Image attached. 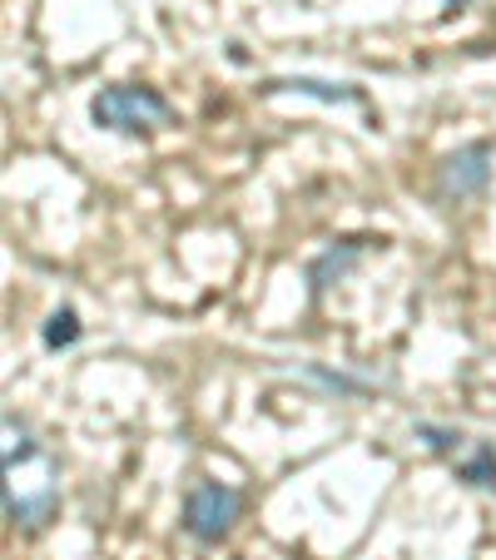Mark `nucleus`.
<instances>
[{"instance_id": "obj_1", "label": "nucleus", "mask_w": 496, "mask_h": 560, "mask_svg": "<svg viewBox=\"0 0 496 560\" xmlns=\"http://www.w3.org/2000/svg\"><path fill=\"white\" fill-rule=\"evenodd\" d=\"M90 119L115 135H149V129L174 125V105L149 85H105L90 105Z\"/></svg>"}, {"instance_id": "obj_2", "label": "nucleus", "mask_w": 496, "mask_h": 560, "mask_svg": "<svg viewBox=\"0 0 496 560\" xmlns=\"http://www.w3.org/2000/svg\"><path fill=\"white\" fill-rule=\"evenodd\" d=\"M239 516H243V497L233 487H223V481H199L184 497V530L194 540H204V546H219L239 526Z\"/></svg>"}, {"instance_id": "obj_3", "label": "nucleus", "mask_w": 496, "mask_h": 560, "mask_svg": "<svg viewBox=\"0 0 496 560\" xmlns=\"http://www.w3.org/2000/svg\"><path fill=\"white\" fill-rule=\"evenodd\" d=\"M492 184V144H462L437 164V199L442 203H462L476 199V194Z\"/></svg>"}, {"instance_id": "obj_4", "label": "nucleus", "mask_w": 496, "mask_h": 560, "mask_svg": "<svg viewBox=\"0 0 496 560\" xmlns=\"http://www.w3.org/2000/svg\"><path fill=\"white\" fill-rule=\"evenodd\" d=\"M55 506H60V491H55V487H45L41 497H15V491L5 497V511H11V521H15V526H25V530H41L45 521L55 516Z\"/></svg>"}, {"instance_id": "obj_5", "label": "nucleus", "mask_w": 496, "mask_h": 560, "mask_svg": "<svg viewBox=\"0 0 496 560\" xmlns=\"http://www.w3.org/2000/svg\"><path fill=\"white\" fill-rule=\"evenodd\" d=\"M264 90H293V95H313L323 105H358L362 100L353 85H327V80H308V74H298V80H268Z\"/></svg>"}, {"instance_id": "obj_6", "label": "nucleus", "mask_w": 496, "mask_h": 560, "mask_svg": "<svg viewBox=\"0 0 496 560\" xmlns=\"http://www.w3.org/2000/svg\"><path fill=\"white\" fill-rule=\"evenodd\" d=\"M358 254H362V244H343V248H327V254L323 258H318V264H313V273H308V278H313V293H323V288L327 283H333V273H348V268L353 264H358Z\"/></svg>"}, {"instance_id": "obj_7", "label": "nucleus", "mask_w": 496, "mask_h": 560, "mask_svg": "<svg viewBox=\"0 0 496 560\" xmlns=\"http://www.w3.org/2000/svg\"><path fill=\"white\" fill-rule=\"evenodd\" d=\"M457 476H462L466 487H496V446H476L466 462H457Z\"/></svg>"}, {"instance_id": "obj_8", "label": "nucleus", "mask_w": 496, "mask_h": 560, "mask_svg": "<svg viewBox=\"0 0 496 560\" xmlns=\"http://www.w3.org/2000/svg\"><path fill=\"white\" fill-rule=\"evenodd\" d=\"M80 338V317H74V307H60V313H50V323H45V348H70V342Z\"/></svg>"}, {"instance_id": "obj_9", "label": "nucleus", "mask_w": 496, "mask_h": 560, "mask_svg": "<svg viewBox=\"0 0 496 560\" xmlns=\"http://www.w3.org/2000/svg\"><path fill=\"white\" fill-rule=\"evenodd\" d=\"M417 436H432V442H427V446H432V452H452V446H462V436H457V432H437V427H417Z\"/></svg>"}]
</instances>
